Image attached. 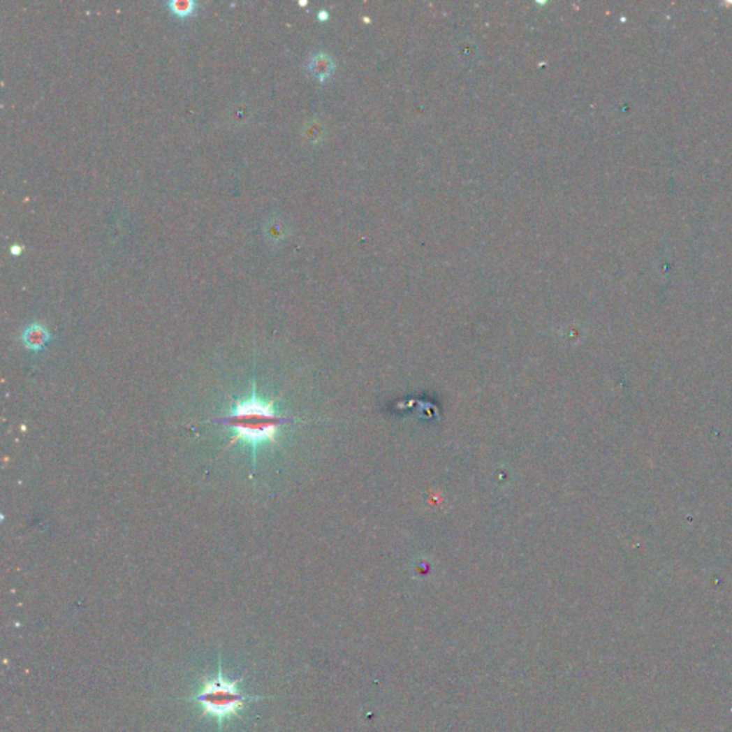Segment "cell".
<instances>
[{"instance_id":"cell-1","label":"cell","mask_w":732,"mask_h":732,"mask_svg":"<svg viewBox=\"0 0 732 732\" xmlns=\"http://www.w3.org/2000/svg\"><path fill=\"white\" fill-rule=\"evenodd\" d=\"M288 422L289 418L279 412L274 401L258 393L255 386L248 396L236 400L219 419V423L230 431V445L247 446L254 460L261 448L277 441L282 426Z\"/></svg>"},{"instance_id":"cell-2","label":"cell","mask_w":732,"mask_h":732,"mask_svg":"<svg viewBox=\"0 0 732 732\" xmlns=\"http://www.w3.org/2000/svg\"><path fill=\"white\" fill-rule=\"evenodd\" d=\"M242 680L229 681L222 673V665L219 662L218 674L213 678H203L202 687L198 694L186 701H196L202 707V717H212L218 719L219 729L225 721L239 717L240 711L249 703L265 699V696H252L239 691L237 685Z\"/></svg>"},{"instance_id":"cell-3","label":"cell","mask_w":732,"mask_h":732,"mask_svg":"<svg viewBox=\"0 0 732 732\" xmlns=\"http://www.w3.org/2000/svg\"><path fill=\"white\" fill-rule=\"evenodd\" d=\"M262 230L266 242L272 247H278L279 243H282L289 236L291 232L288 222L278 215L268 217L263 221Z\"/></svg>"},{"instance_id":"cell-4","label":"cell","mask_w":732,"mask_h":732,"mask_svg":"<svg viewBox=\"0 0 732 732\" xmlns=\"http://www.w3.org/2000/svg\"><path fill=\"white\" fill-rule=\"evenodd\" d=\"M50 338H52L50 330L39 322H34V323L27 325L22 335V341L24 346L30 351H42L47 345Z\"/></svg>"},{"instance_id":"cell-5","label":"cell","mask_w":732,"mask_h":732,"mask_svg":"<svg viewBox=\"0 0 732 732\" xmlns=\"http://www.w3.org/2000/svg\"><path fill=\"white\" fill-rule=\"evenodd\" d=\"M307 66H308L309 73L315 79H318L321 82L326 80L332 75V72L335 69L333 59L328 53H325V52H316V53L311 54L309 59H308Z\"/></svg>"},{"instance_id":"cell-6","label":"cell","mask_w":732,"mask_h":732,"mask_svg":"<svg viewBox=\"0 0 732 732\" xmlns=\"http://www.w3.org/2000/svg\"><path fill=\"white\" fill-rule=\"evenodd\" d=\"M166 6L173 15L180 17H188L198 10L199 2H196V0H168Z\"/></svg>"},{"instance_id":"cell-7","label":"cell","mask_w":732,"mask_h":732,"mask_svg":"<svg viewBox=\"0 0 732 732\" xmlns=\"http://www.w3.org/2000/svg\"><path fill=\"white\" fill-rule=\"evenodd\" d=\"M303 135L311 142H319L323 136V126L318 119H311L303 126Z\"/></svg>"},{"instance_id":"cell-8","label":"cell","mask_w":732,"mask_h":732,"mask_svg":"<svg viewBox=\"0 0 732 732\" xmlns=\"http://www.w3.org/2000/svg\"><path fill=\"white\" fill-rule=\"evenodd\" d=\"M249 115H251V108H249L247 103H240V105H237V106L232 110V113H230V116H232V117H236L237 122L245 120Z\"/></svg>"},{"instance_id":"cell-9","label":"cell","mask_w":732,"mask_h":732,"mask_svg":"<svg viewBox=\"0 0 732 732\" xmlns=\"http://www.w3.org/2000/svg\"><path fill=\"white\" fill-rule=\"evenodd\" d=\"M20 252H23V247L20 245V243H13V245L10 247V254L19 255Z\"/></svg>"}]
</instances>
